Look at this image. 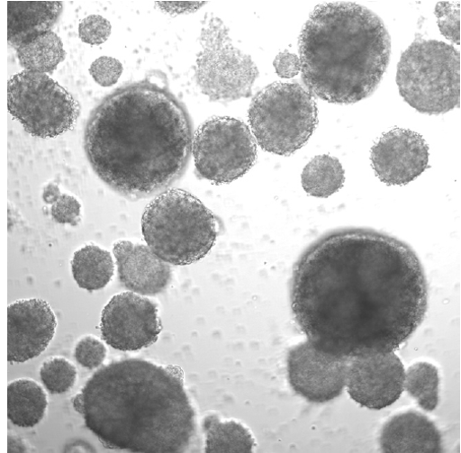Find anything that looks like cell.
<instances>
[{"label": "cell", "instance_id": "obj_1", "mask_svg": "<svg viewBox=\"0 0 461 453\" xmlns=\"http://www.w3.org/2000/svg\"><path fill=\"white\" fill-rule=\"evenodd\" d=\"M429 306L424 268L404 241L369 229H341L311 244L291 284L294 320L316 349L353 358L399 349Z\"/></svg>", "mask_w": 461, "mask_h": 453}, {"label": "cell", "instance_id": "obj_2", "mask_svg": "<svg viewBox=\"0 0 461 453\" xmlns=\"http://www.w3.org/2000/svg\"><path fill=\"white\" fill-rule=\"evenodd\" d=\"M148 77L118 87L93 110L85 150L98 177L136 202L164 192L184 175L192 122L168 86Z\"/></svg>", "mask_w": 461, "mask_h": 453}, {"label": "cell", "instance_id": "obj_3", "mask_svg": "<svg viewBox=\"0 0 461 453\" xmlns=\"http://www.w3.org/2000/svg\"><path fill=\"white\" fill-rule=\"evenodd\" d=\"M72 403L107 448L181 453L196 437L195 411L176 366L137 358L112 362Z\"/></svg>", "mask_w": 461, "mask_h": 453}, {"label": "cell", "instance_id": "obj_4", "mask_svg": "<svg viewBox=\"0 0 461 453\" xmlns=\"http://www.w3.org/2000/svg\"><path fill=\"white\" fill-rule=\"evenodd\" d=\"M302 79L313 96L353 104L371 96L387 69L391 39L383 21L350 3L317 6L299 37Z\"/></svg>", "mask_w": 461, "mask_h": 453}, {"label": "cell", "instance_id": "obj_5", "mask_svg": "<svg viewBox=\"0 0 461 453\" xmlns=\"http://www.w3.org/2000/svg\"><path fill=\"white\" fill-rule=\"evenodd\" d=\"M142 231L151 250L164 262L189 266L213 248L219 234L217 217L191 193L172 188L147 207Z\"/></svg>", "mask_w": 461, "mask_h": 453}, {"label": "cell", "instance_id": "obj_6", "mask_svg": "<svg viewBox=\"0 0 461 453\" xmlns=\"http://www.w3.org/2000/svg\"><path fill=\"white\" fill-rule=\"evenodd\" d=\"M397 85L415 110L443 114L460 104V53L451 45L416 40L402 55Z\"/></svg>", "mask_w": 461, "mask_h": 453}, {"label": "cell", "instance_id": "obj_7", "mask_svg": "<svg viewBox=\"0 0 461 453\" xmlns=\"http://www.w3.org/2000/svg\"><path fill=\"white\" fill-rule=\"evenodd\" d=\"M249 122L263 150L291 156L312 136L318 124L317 104L300 85L275 83L252 99Z\"/></svg>", "mask_w": 461, "mask_h": 453}, {"label": "cell", "instance_id": "obj_8", "mask_svg": "<svg viewBox=\"0 0 461 453\" xmlns=\"http://www.w3.org/2000/svg\"><path fill=\"white\" fill-rule=\"evenodd\" d=\"M200 43L194 80L202 93L211 102L230 103L251 97L258 69L249 55L233 45L223 21L207 14Z\"/></svg>", "mask_w": 461, "mask_h": 453}, {"label": "cell", "instance_id": "obj_9", "mask_svg": "<svg viewBox=\"0 0 461 453\" xmlns=\"http://www.w3.org/2000/svg\"><path fill=\"white\" fill-rule=\"evenodd\" d=\"M8 107L24 131L55 139L72 131L81 113L78 101L47 75L23 71L8 85Z\"/></svg>", "mask_w": 461, "mask_h": 453}, {"label": "cell", "instance_id": "obj_10", "mask_svg": "<svg viewBox=\"0 0 461 453\" xmlns=\"http://www.w3.org/2000/svg\"><path fill=\"white\" fill-rule=\"evenodd\" d=\"M192 153L196 175L222 185L239 179L252 168L257 145L244 122L214 116L196 129Z\"/></svg>", "mask_w": 461, "mask_h": 453}, {"label": "cell", "instance_id": "obj_11", "mask_svg": "<svg viewBox=\"0 0 461 453\" xmlns=\"http://www.w3.org/2000/svg\"><path fill=\"white\" fill-rule=\"evenodd\" d=\"M103 340L123 352L138 351L154 345L162 331L158 306L134 293L113 296L101 317Z\"/></svg>", "mask_w": 461, "mask_h": 453}, {"label": "cell", "instance_id": "obj_12", "mask_svg": "<svg viewBox=\"0 0 461 453\" xmlns=\"http://www.w3.org/2000/svg\"><path fill=\"white\" fill-rule=\"evenodd\" d=\"M405 367L393 352L349 358L346 385L351 399L362 407L380 411L403 394Z\"/></svg>", "mask_w": 461, "mask_h": 453}, {"label": "cell", "instance_id": "obj_13", "mask_svg": "<svg viewBox=\"0 0 461 453\" xmlns=\"http://www.w3.org/2000/svg\"><path fill=\"white\" fill-rule=\"evenodd\" d=\"M348 359L321 351L309 341L297 345L288 353L289 382L308 402H331L344 391Z\"/></svg>", "mask_w": 461, "mask_h": 453}, {"label": "cell", "instance_id": "obj_14", "mask_svg": "<svg viewBox=\"0 0 461 453\" xmlns=\"http://www.w3.org/2000/svg\"><path fill=\"white\" fill-rule=\"evenodd\" d=\"M429 148L420 134L394 128L384 134L371 149L376 177L388 186H403L419 177L429 167Z\"/></svg>", "mask_w": 461, "mask_h": 453}, {"label": "cell", "instance_id": "obj_15", "mask_svg": "<svg viewBox=\"0 0 461 453\" xmlns=\"http://www.w3.org/2000/svg\"><path fill=\"white\" fill-rule=\"evenodd\" d=\"M57 319L41 299L20 300L8 308V359L24 363L43 353L53 340Z\"/></svg>", "mask_w": 461, "mask_h": 453}, {"label": "cell", "instance_id": "obj_16", "mask_svg": "<svg viewBox=\"0 0 461 453\" xmlns=\"http://www.w3.org/2000/svg\"><path fill=\"white\" fill-rule=\"evenodd\" d=\"M118 276L128 290L141 295L163 293L171 283L172 271L149 246L127 240L113 245Z\"/></svg>", "mask_w": 461, "mask_h": 453}, {"label": "cell", "instance_id": "obj_17", "mask_svg": "<svg viewBox=\"0 0 461 453\" xmlns=\"http://www.w3.org/2000/svg\"><path fill=\"white\" fill-rule=\"evenodd\" d=\"M383 452H442V436L435 423L416 411L401 412L384 426L379 437Z\"/></svg>", "mask_w": 461, "mask_h": 453}, {"label": "cell", "instance_id": "obj_18", "mask_svg": "<svg viewBox=\"0 0 461 453\" xmlns=\"http://www.w3.org/2000/svg\"><path fill=\"white\" fill-rule=\"evenodd\" d=\"M63 10L59 2H10L8 41L17 50L33 38L50 32Z\"/></svg>", "mask_w": 461, "mask_h": 453}, {"label": "cell", "instance_id": "obj_19", "mask_svg": "<svg viewBox=\"0 0 461 453\" xmlns=\"http://www.w3.org/2000/svg\"><path fill=\"white\" fill-rule=\"evenodd\" d=\"M48 398L37 382L29 378L17 379L8 386V417L16 426L32 428L43 419Z\"/></svg>", "mask_w": 461, "mask_h": 453}, {"label": "cell", "instance_id": "obj_20", "mask_svg": "<svg viewBox=\"0 0 461 453\" xmlns=\"http://www.w3.org/2000/svg\"><path fill=\"white\" fill-rule=\"evenodd\" d=\"M203 430L205 436V451L253 452L255 439L241 422L225 420L216 414L204 418Z\"/></svg>", "mask_w": 461, "mask_h": 453}, {"label": "cell", "instance_id": "obj_21", "mask_svg": "<svg viewBox=\"0 0 461 453\" xmlns=\"http://www.w3.org/2000/svg\"><path fill=\"white\" fill-rule=\"evenodd\" d=\"M114 265L111 253L96 245H86L73 257L72 273L80 288L89 292L104 288L112 280Z\"/></svg>", "mask_w": 461, "mask_h": 453}, {"label": "cell", "instance_id": "obj_22", "mask_svg": "<svg viewBox=\"0 0 461 453\" xmlns=\"http://www.w3.org/2000/svg\"><path fill=\"white\" fill-rule=\"evenodd\" d=\"M17 55L24 71L52 75L66 57L60 38L52 31L20 46Z\"/></svg>", "mask_w": 461, "mask_h": 453}, {"label": "cell", "instance_id": "obj_23", "mask_svg": "<svg viewBox=\"0 0 461 453\" xmlns=\"http://www.w3.org/2000/svg\"><path fill=\"white\" fill-rule=\"evenodd\" d=\"M345 170L337 158L321 155L313 158L304 168L302 185L308 195L329 198L345 184Z\"/></svg>", "mask_w": 461, "mask_h": 453}, {"label": "cell", "instance_id": "obj_24", "mask_svg": "<svg viewBox=\"0 0 461 453\" xmlns=\"http://www.w3.org/2000/svg\"><path fill=\"white\" fill-rule=\"evenodd\" d=\"M404 390L426 412H433L439 403V375L438 368L427 362L411 366L405 373Z\"/></svg>", "mask_w": 461, "mask_h": 453}, {"label": "cell", "instance_id": "obj_25", "mask_svg": "<svg viewBox=\"0 0 461 453\" xmlns=\"http://www.w3.org/2000/svg\"><path fill=\"white\" fill-rule=\"evenodd\" d=\"M43 385L50 394H63L72 390L77 379V369L63 358L46 360L40 370Z\"/></svg>", "mask_w": 461, "mask_h": 453}, {"label": "cell", "instance_id": "obj_26", "mask_svg": "<svg viewBox=\"0 0 461 453\" xmlns=\"http://www.w3.org/2000/svg\"><path fill=\"white\" fill-rule=\"evenodd\" d=\"M442 35L453 43L460 44V3H440L435 10Z\"/></svg>", "mask_w": 461, "mask_h": 453}, {"label": "cell", "instance_id": "obj_27", "mask_svg": "<svg viewBox=\"0 0 461 453\" xmlns=\"http://www.w3.org/2000/svg\"><path fill=\"white\" fill-rule=\"evenodd\" d=\"M107 349L105 346L93 336L82 339L76 347L77 361L87 369H95L102 366L105 360Z\"/></svg>", "mask_w": 461, "mask_h": 453}, {"label": "cell", "instance_id": "obj_28", "mask_svg": "<svg viewBox=\"0 0 461 453\" xmlns=\"http://www.w3.org/2000/svg\"><path fill=\"white\" fill-rule=\"evenodd\" d=\"M122 63L113 57L102 56L96 59L90 68L94 80L103 87L114 86L122 74Z\"/></svg>", "mask_w": 461, "mask_h": 453}, {"label": "cell", "instance_id": "obj_29", "mask_svg": "<svg viewBox=\"0 0 461 453\" xmlns=\"http://www.w3.org/2000/svg\"><path fill=\"white\" fill-rule=\"evenodd\" d=\"M112 26L109 21L99 15L84 19L79 25L80 39L90 45H101L110 37Z\"/></svg>", "mask_w": 461, "mask_h": 453}, {"label": "cell", "instance_id": "obj_30", "mask_svg": "<svg viewBox=\"0 0 461 453\" xmlns=\"http://www.w3.org/2000/svg\"><path fill=\"white\" fill-rule=\"evenodd\" d=\"M51 216L57 223L77 227L82 220V205L74 196L61 194L51 207Z\"/></svg>", "mask_w": 461, "mask_h": 453}, {"label": "cell", "instance_id": "obj_31", "mask_svg": "<svg viewBox=\"0 0 461 453\" xmlns=\"http://www.w3.org/2000/svg\"><path fill=\"white\" fill-rule=\"evenodd\" d=\"M274 67L279 77L292 79L301 72L300 58L287 50L280 52L274 61Z\"/></svg>", "mask_w": 461, "mask_h": 453}, {"label": "cell", "instance_id": "obj_32", "mask_svg": "<svg viewBox=\"0 0 461 453\" xmlns=\"http://www.w3.org/2000/svg\"><path fill=\"white\" fill-rule=\"evenodd\" d=\"M207 3H157L156 5L161 11L170 15H181L185 14H192L200 10Z\"/></svg>", "mask_w": 461, "mask_h": 453}, {"label": "cell", "instance_id": "obj_33", "mask_svg": "<svg viewBox=\"0 0 461 453\" xmlns=\"http://www.w3.org/2000/svg\"><path fill=\"white\" fill-rule=\"evenodd\" d=\"M60 196L59 187L54 183L48 184L42 193V200L49 205H53Z\"/></svg>", "mask_w": 461, "mask_h": 453}, {"label": "cell", "instance_id": "obj_34", "mask_svg": "<svg viewBox=\"0 0 461 453\" xmlns=\"http://www.w3.org/2000/svg\"><path fill=\"white\" fill-rule=\"evenodd\" d=\"M9 451L10 452H29L30 448L26 442L17 435L10 434L9 436Z\"/></svg>", "mask_w": 461, "mask_h": 453}]
</instances>
